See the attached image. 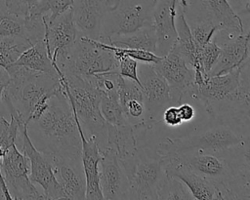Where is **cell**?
Instances as JSON below:
<instances>
[{
  "mask_svg": "<svg viewBox=\"0 0 250 200\" xmlns=\"http://www.w3.org/2000/svg\"><path fill=\"white\" fill-rule=\"evenodd\" d=\"M27 133L43 153L81 154L77 122L62 87L50 98L43 112L27 123Z\"/></svg>",
  "mask_w": 250,
  "mask_h": 200,
  "instance_id": "obj_1",
  "label": "cell"
},
{
  "mask_svg": "<svg viewBox=\"0 0 250 200\" xmlns=\"http://www.w3.org/2000/svg\"><path fill=\"white\" fill-rule=\"evenodd\" d=\"M10 82L3 94V102L7 113L26 124L39 116L46 108L48 101L62 84L59 77L36 72L23 66L11 65L6 69Z\"/></svg>",
  "mask_w": 250,
  "mask_h": 200,
  "instance_id": "obj_2",
  "label": "cell"
},
{
  "mask_svg": "<svg viewBox=\"0 0 250 200\" xmlns=\"http://www.w3.org/2000/svg\"><path fill=\"white\" fill-rule=\"evenodd\" d=\"M56 70L62 87L79 119L85 135L94 138L101 151L104 150L107 143V125L100 109V91L89 81L76 74H63L57 67Z\"/></svg>",
  "mask_w": 250,
  "mask_h": 200,
  "instance_id": "obj_3",
  "label": "cell"
},
{
  "mask_svg": "<svg viewBox=\"0 0 250 200\" xmlns=\"http://www.w3.org/2000/svg\"><path fill=\"white\" fill-rule=\"evenodd\" d=\"M245 138L231 129L228 123L220 122L191 135L166 138L158 144L156 153L160 157L189 150L226 154L240 148L245 142Z\"/></svg>",
  "mask_w": 250,
  "mask_h": 200,
  "instance_id": "obj_4",
  "label": "cell"
},
{
  "mask_svg": "<svg viewBox=\"0 0 250 200\" xmlns=\"http://www.w3.org/2000/svg\"><path fill=\"white\" fill-rule=\"evenodd\" d=\"M121 160L129 181L127 199L157 200L167 174L156 151L138 147L132 155Z\"/></svg>",
  "mask_w": 250,
  "mask_h": 200,
  "instance_id": "obj_5",
  "label": "cell"
},
{
  "mask_svg": "<svg viewBox=\"0 0 250 200\" xmlns=\"http://www.w3.org/2000/svg\"><path fill=\"white\" fill-rule=\"evenodd\" d=\"M156 0H113L102 21L100 41L133 33L152 24Z\"/></svg>",
  "mask_w": 250,
  "mask_h": 200,
  "instance_id": "obj_6",
  "label": "cell"
},
{
  "mask_svg": "<svg viewBox=\"0 0 250 200\" xmlns=\"http://www.w3.org/2000/svg\"><path fill=\"white\" fill-rule=\"evenodd\" d=\"M59 69L63 74H76L90 81L97 75L118 71V61L110 51L100 47L96 40L79 36L65 63Z\"/></svg>",
  "mask_w": 250,
  "mask_h": 200,
  "instance_id": "obj_7",
  "label": "cell"
},
{
  "mask_svg": "<svg viewBox=\"0 0 250 200\" xmlns=\"http://www.w3.org/2000/svg\"><path fill=\"white\" fill-rule=\"evenodd\" d=\"M228 153L217 154L189 150L163 157L158 156L162 162H173L184 165L197 175L213 181L224 191L226 197V186L231 175V164Z\"/></svg>",
  "mask_w": 250,
  "mask_h": 200,
  "instance_id": "obj_8",
  "label": "cell"
},
{
  "mask_svg": "<svg viewBox=\"0 0 250 200\" xmlns=\"http://www.w3.org/2000/svg\"><path fill=\"white\" fill-rule=\"evenodd\" d=\"M182 9L188 24L205 22L218 26L220 31L244 32L243 22L229 0H187V6Z\"/></svg>",
  "mask_w": 250,
  "mask_h": 200,
  "instance_id": "obj_9",
  "label": "cell"
},
{
  "mask_svg": "<svg viewBox=\"0 0 250 200\" xmlns=\"http://www.w3.org/2000/svg\"><path fill=\"white\" fill-rule=\"evenodd\" d=\"M152 66L167 81L173 105L193 100L194 70L174 46Z\"/></svg>",
  "mask_w": 250,
  "mask_h": 200,
  "instance_id": "obj_10",
  "label": "cell"
},
{
  "mask_svg": "<svg viewBox=\"0 0 250 200\" xmlns=\"http://www.w3.org/2000/svg\"><path fill=\"white\" fill-rule=\"evenodd\" d=\"M16 144L28 158L30 180L33 183L42 187L45 199H65L63 191L56 179L51 160L34 146L28 136L26 124L21 127Z\"/></svg>",
  "mask_w": 250,
  "mask_h": 200,
  "instance_id": "obj_11",
  "label": "cell"
},
{
  "mask_svg": "<svg viewBox=\"0 0 250 200\" xmlns=\"http://www.w3.org/2000/svg\"><path fill=\"white\" fill-rule=\"evenodd\" d=\"M1 171L4 175L10 193L17 200L45 199L35 187L29 177L28 158L19 149L17 144L12 145L0 160Z\"/></svg>",
  "mask_w": 250,
  "mask_h": 200,
  "instance_id": "obj_12",
  "label": "cell"
},
{
  "mask_svg": "<svg viewBox=\"0 0 250 200\" xmlns=\"http://www.w3.org/2000/svg\"><path fill=\"white\" fill-rule=\"evenodd\" d=\"M140 66L139 77L146 107L145 121L148 130L152 129L162 117L164 109L172 105L170 88L167 81L153 68L150 63Z\"/></svg>",
  "mask_w": 250,
  "mask_h": 200,
  "instance_id": "obj_13",
  "label": "cell"
},
{
  "mask_svg": "<svg viewBox=\"0 0 250 200\" xmlns=\"http://www.w3.org/2000/svg\"><path fill=\"white\" fill-rule=\"evenodd\" d=\"M44 40L47 51L54 65L61 68L68 59L79 37V32L73 20L72 9L69 8L64 11L52 21L44 20Z\"/></svg>",
  "mask_w": 250,
  "mask_h": 200,
  "instance_id": "obj_14",
  "label": "cell"
},
{
  "mask_svg": "<svg viewBox=\"0 0 250 200\" xmlns=\"http://www.w3.org/2000/svg\"><path fill=\"white\" fill-rule=\"evenodd\" d=\"M45 154L53 164L56 179L65 199H86V178L81 154Z\"/></svg>",
  "mask_w": 250,
  "mask_h": 200,
  "instance_id": "obj_15",
  "label": "cell"
},
{
  "mask_svg": "<svg viewBox=\"0 0 250 200\" xmlns=\"http://www.w3.org/2000/svg\"><path fill=\"white\" fill-rule=\"evenodd\" d=\"M241 66L220 75H209L199 85H194L193 100L199 101L209 115L227 100L240 86Z\"/></svg>",
  "mask_w": 250,
  "mask_h": 200,
  "instance_id": "obj_16",
  "label": "cell"
},
{
  "mask_svg": "<svg viewBox=\"0 0 250 200\" xmlns=\"http://www.w3.org/2000/svg\"><path fill=\"white\" fill-rule=\"evenodd\" d=\"M99 178L104 199H127L129 188L127 173L122 160L112 148L105 147L102 150Z\"/></svg>",
  "mask_w": 250,
  "mask_h": 200,
  "instance_id": "obj_17",
  "label": "cell"
},
{
  "mask_svg": "<svg viewBox=\"0 0 250 200\" xmlns=\"http://www.w3.org/2000/svg\"><path fill=\"white\" fill-rule=\"evenodd\" d=\"M185 8L187 0H156L153 13L152 24L156 31L157 46L156 55L165 56L177 40L176 20L178 7Z\"/></svg>",
  "mask_w": 250,
  "mask_h": 200,
  "instance_id": "obj_18",
  "label": "cell"
},
{
  "mask_svg": "<svg viewBox=\"0 0 250 200\" xmlns=\"http://www.w3.org/2000/svg\"><path fill=\"white\" fill-rule=\"evenodd\" d=\"M113 0H73L72 16L79 36L99 40L102 21Z\"/></svg>",
  "mask_w": 250,
  "mask_h": 200,
  "instance_id": "obj_19",
  "label": "cell"
},
{
  "mask_svg": "<svg viewBox=\"0 0 250 200\" xmlns=\"http://www.w3.org/2000/svg\"><path fill=\"white\" fill-rule=\"evenodd\" d=\"M73 113L81 139V161L86 178V199L103 200L104 196L100 187L99 178V165L102 158V151L96 140L85 135L76 113L74 111Z\"/></svg>",
  "mask_w": 250,
  "mask_h": 200,
  "instance_id": "obj_20",
  "label": "cell"
},
{
  "mask_svg": "<svg viewBox=\"0 0 250 200\" xmlns=\"http://www.w3.org/2000/svg\"><path fill=\"white\" fill-rule=\"evenodd\" d=\"M162 164L168 176L182 180L187 185L193 200H226L224 191L217 184L186 166L173 162H162Z\"/></svg>",
  "mask_w": 250,
  "mask_h": 200,
  "instance_id": "obj_21",
  "label": "cell"
},
{
  "mask_svg": "<svg viewBox=\"0 0 250 200\" xmlns=\"http://www.w3.org/2000/svg\"><path fill=\"white\" fill-rule=\"evenodd\" d=\"M249 43L250 28L247 33L237 34L235 37L223 43L218 60L209 75L225 74L241 66L248 57Z\"/></svg>",
  "mask_w": 250,
  "mask_h": 200,
  "instance_id": "obj_22",
  "label": "cell"
},
{
  "mask_svg": "<svg viewBox=\"0 0 250 200\" xmlns=\"http://www.w3.org/2000/svg\"><path fill=\"white\" fill-rule=\"evenodd\" d=\"M13 65L23 66L36 72L59 77L56 67L47 51L44 39L36 42L26 49L13 63Z\"/></svg>",
  "mask_w": 250,
  "mask_h": 200,
  "instance_id": "obj_23",
  "label": "cell"
},
{
  "mask_svg": "<svg viewBox=\"0 0 250 200\" xmlns=\"http://www.w3.org/2000/svg\"><path fill=\"white\" fill-rule=\"evenodd\" d=\"M107 125V143L106 147L112 148L116 151L120 159H124L132 155L137 145V133L141 130L132 124L123 126ZM143 132V131H142Z\"/></svg>",
  "mask_w": 250,
  "mask_h": 200,
  "instance_id": "obj_24",
  "label": "cell"
},
{
  "mask_svg": "<svg viewBox=\"0 0 250 200\" xmlns=\"http://www.w3.org/2000/svg\"><path fill=\"white\" fill-rule=\"evenodd\" d=\"M231 175L226 186V199L250 200V168L230 156Z\"/></svg>",
  "mask_w": 250,
  "mask_h": 200,
  "instance_id": "obj_25",
  "label": "cell"
},
{
  "mask_svg": "<svg viewBox=\"0 0 250 200\" xmlns=\"http://www.w3.org/2000/svg\"><path fill=\"white\" fill-rule=\"evenodd\" d=\"M106 43L122 48L146 50L156 53L157 36L153 24H150L144 26L133 33L110 38Z\"/></svg>",
  "mask_w": 250,
  "mask_h": 200,
  "instance_id": "obj_26",
  "label": "cell"
},
{
  "mask_svg": "<svg viewBox=\"0 0 250 200\" xmlns=\"http://www.w3.org/2000/svg\"><path fill=\"white\" fill-rule=\"evenodd\" d=\"M100 93V109L106 124L112 126H123L129 124L120 104L117 89Z\"/></svg>",
  "mask_w": 250,
  "mask_h": 200,
  "instance_id": "obj_27",
  "label": "cell"
},
{
  "mask_svg": "<svg viewBox=\"0 0 250 200\" xmlns=\"http://www.w3.org/2000/svg\"><path fill=\"white\" fill-rule=\"evenodd\" d=\"M32 44L23 37H0V66L8 69Z\"/></svg>",
  "mask_w": 250,
  "mask_h": 200,
  "instance_id": "obj_28",
  "label": "cell"
},
{
  "mask_svg": "<svg viewBox=\"0 0 250 200\" xmlns=\"http://www.w3.org/2000/svg\"><path fill=\"white\" fill-rule=\"evenodd\" d=\"M19 36L26 38L24 18L12 14L0 0V37Z\"/></svg>",
  "mask_w": 250,
  "mask_h": 200,
  "instance_id": "obj_29",
  "label": "cell"
},
{
  "mask_svg": "<svg viewBox=\"0 0 250 200\" xmlns=\"http://www.w3.org/2000/svg\"><path fill=\"white\" fill-rule=\"evenodd\" d=\"M158 199L193 200V197L187 185L182 180L167 175L159 189Z\"/></svg>",
  "mask_w": 250,
  "mask_h": 200,
  "instance_id": "obj_30",
  "label": "cell"
},
{
  "mask_svg": "<svg viewBox=\"0 0 250 200\" xmlns=\"http://www.w3.org/2000/svg\"><path fill=\"white\" fill-rule=\"evenodd\" d=\"M73 0H40L29 15L44 16L45 21H52L59 15L71 8Z\"/></svg>",
  "mask_w": 250,
  "mask_h": 200,
  "instance_id": "obj_31",
  "label": "cell"
},
{
  "mask_svg": "<svg viewBox=\"0 0 250 200\" xmlns=\"http://www.w3.org/2000/svg\"><path fill=\"white\" fill-rule=\"evenodd\" d=\"M192 37L197 45V47H203L209 43L215 36V34L220 31L219 27L210 23L199 22L189 24Z\"/></svg>",
  "mask_w": 250,
  "mask_h": 200,
  "instance_id": "obj_32",
  "label": "cell"
},
{
  "mask_svg": "<svg viewBox=\"0 0 250 200\" xmlns=\"http://www.w3.org/2000/svg\"><path fill=\"white\" fill-rule=\"evenodd\" d=\"M118 61V72L119 74L126 78L133 80L141 86V81L139 77V63L138 60L132 59L131 57L125 55L114 56Z\"/></svg>",
  "mask_w": 250,
  "mask_h": 200,
  "instance_id": "obj_33",
  "label": "cell"
},
{
  "mask_svg": "<svg viewBox=\"0 0 250 200\" xmlns=\"http://www.w3.org/2000/svg\"><path fill=\"white\" fill-rule=\"evenodd\" d=\"M40 0H3L6 8L19 17H27Z\"/></svg>",
  "mask_w": 250,
  "mask_h": 200,
  "instance_id": "obj_34",
  "label": "cell"
},
{
  "mask_svg": "<svg viewBox=\"0 0 250 200\" xmlns=\"http://www.w3.org/2000/svg\"><path fill=\"white\" fill-rule=\"evenodd\" d=\"M229 155L233 160L238 161L250 168V134L246 136L244 144L240 148L230 151Z\"/></svg>",
  "mask_w": 250,
  "mask_h": 200,
  "instance_id": "obj_35",
  "label": "cell"
},
{
  "mask_svg": "<svg viewBox=\"0 0 250 200\" xmlns=\"http://www.w3.org/2000/svg\"><path fill=\"white\" fill-rule=\"evenodd\" d=\"M162 121L168 126V127H171V128H174V127H178L180 126L183 121H182V118L180 116V113H179V109H178V105H169L167 106L163 113H162Z\"/></svg>",
  "mask_w": 250,
  "mask_h": 200,
  "instance_id": "obj_36",
  "label": "cell"
},
{
  "mask_svg": "<svg viewBox=\"0 0 250 200\" xmlns=\"http://www.w3.org/2000/svg\"><path fill=\"white\" fill-rule=\"evenodd\" d=\"M9 82H10V74L8 73V71L5 68L0 66V117L1 116L6 117V115H8L6 107L3 102V94L5 91V88L9 84ZM8 117H9V115H8Z\"/></svg>",
  "mask_w": 250,
  "mask_h": 200,
  "instance_id": "obj_37",
  "label": "cell"
},
{
  "mask_svg": "<svg viewBox=\"0 0 250 200\" xmlns=\"http://www.w3.org/2000/svg\"><path fill=\"white\" fill-rule=\"evenodd\" d=\"M179 113L183 122H190L195 116V109L193 105L185 101L178 105Z\"/></svg>",
  "mask_w": 250,
  "mask_h": 200,
  "instance_id": "obj_38",
  "label": "cell"
},
{
  "mask_svg": "<svg viewBox=\"0 0 250 200\" xmlns=\"http://www.w3.org/2000/svg\"><path fill=\"white\" fill-rule=\"evenodd\" d=\"M240 80L247 82L250 84V51L248 54V57L241 67V75Z\"/></svg>",
  "mask_w": 250,
  "mask_h": 200,
  "instance_id": "obj_39",
  "label": "cell"
},
{
  "mask_svg": "<svg viewBox=\"0 0 250 200\" xmlns=\"http://www.w3.org/2000/svg\"><path fill=\"white\" fill-rule=\"evenodd\" d=\"M0 191H1L2 197L4 199H7V200H13L14 199L12 194L10 193V190L8 188V185H7V182L5 180L4 175L1 171V166H0Z\"/></svg>",
  "mask_w": 250,
  "mask_h": 200,
  "instance_id": "obj_40",
  "label": "cell"
},
{
  "mask_svg": "<svg viewBox=\"0 0 250 200\" xmlns=\"http://www.w3.org/2000/svg\"><path fill=\"white\" fill-rule=\"evenodd\" d=\"M241 13H242V14H250V0H247V1H246L245 8H244V10H243Z\"/></svg>",
  "mask_w": 250,
  "mask_h": 200,
  "instance_id": "obj_41",
  "label": "cell"
},
{
  "mask_svg": "<svg viewBox=\"0 0 250 200\" xmlns=\"http://www.w3.org/2000/svg\"><path fill=\"white\" fill-rule=\"evenodd\" d=\"M238 1H247V0H238Z\"/></svg>",
  "mask_w": 250,
  "mask_h": 200,
  "instance_id": "obj_42",
  "label": "cell"
}]
</instances>
